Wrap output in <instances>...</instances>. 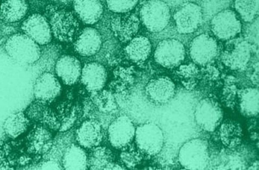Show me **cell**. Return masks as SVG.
<instances>
[{"label":"cell","instance_id":"obj_1","mask_svg":"<svg viewBox=\"0 0 259 170\" xmlns=\"http://www.w3.org/2000/svg\"><path fill=\"white\" fill-rule=\"evenodd\" d=\"M5 49L11 59L24 65L35 63L41 55L40 45L23 33L11 35L5 42Z\"/></svg>","mask_w":259,"mask_h":170},{"label":"cell","instance_id":"obj_2","mask_svg":"<svg viewBox=\"0 0 259 170\" xmlns=\"http://www.w3.org/2000/svg\"><path fill=\"white\" fill-rule=\"evenodd\" d=\"M139 16L147 29L156 33L166 27L171 14L169 7L162 0H148L141 6Z\"/></svg>","mask_w":259,"mask_h":170},{"label":"cell","instance_id":"obj_3","mask_svg":"<svg viewBox=\"0 0 259 170\" xmlns=\"http://www.w3.org/2000/svg\"><path fill=\"white\" fill-rule=\"evenodd\" d=\"M208 146L206 141L201 138L191 139L180 148L178 159L186 169H204L208 164Z\"/></svg>","mask_w":259,"mask_h":170},{"label":"cell","instance_id":"obj_4","mask_svg":"<svg viewBox=\"0 0 259 170\" xmlns=\"http://www.w3.org/2000/svg\"><path fill=\"white\" fill-rule=\"evenodd\" d=\"M135 144L143 153L154 156L161 150L164 136L161 128L153 123H145L136 128Z\"/></svg>","mask_w":259,"mask_h":170},{"label":"cell","instance_id":"obj_5","mask_svg":"<svg viewBox=\"0 0 259 170\" xmlns=\"http://www.w3.org/2000/svg\"><path fill=\"white\" fill-rule=\"evenodd\" d=\"M48 19L53 36L61 42H70L78 32L79 23L70 12L64 10H55L49 13Z\"/></svg>","mask_w":259,"mask_h":170},{"label":"cell","instance_id":"obj_6","mask_svg":"<svg viewBox=\"0 0 259 170\" xmlns=\"http://www.w3.org/2000/svg\"><path fill=\"white\" fill-rule=\"evenodd\" d=\"M211 30L220 40H230L240 33L242 24L236 13L229 9H224L211 18Z\"/></svg>","mask_w":259,"mask_h":170},{"label":"cell","instance_id":"obj_7","mask_svg":"<svg viewBox=\"0 0 259 170\" xmlns=\"http://www.w3.org/2000/svg\"><path fill=\"white\" fill-rule=\"evenodd\" d=\"M194 116L195 121L200 128L205 131L212 132L220 125L223 112L217 101L206 97L197 103Z\"/></svg>","mask_w":259,"mask_h":170},{"label":"cell","instance_id":"obj_8","mask_svg":"<svg viewBox=\"0 0 259 170\" xmlns=\"http://www.w3.org/2000/svg\"><path fill=\"white\" fill-rule=\"evenodd\" d=\"M185 49L183 44L175 38L161 40L154 53L155 62L163 67L174 68L180 65L185 59Z\"/></svg>","mask_w":259,"mask_h":170},{"label":"cell","instance_id":"obj_9","mask_svg":"<svg viewBox=\"0 0 259 170\" xmlns=\"http://www.w3.org/2000/svg\"><path fill=\"white\" fill-rule=\"evenodd\" d=\"M203 18L200 6L194 2L182 5L174 15L176 30L183 34L195 31L201 24Z\"/></svg>","mask_w":259,"mask_h":170},{"label":"cell","instance_id":"obj_10","mask_svg":"<svg viewBox=\"0 0 259 170\" xmlns=\"http://www.w3.org/2000/svg\"><path fill=\"white\" fill-rule=\"evenodd\" d=\"M218 46L215 38L207 33L196 36L191 42L190 56L195 64L205 66L217 56Z\"/></svg>","mask_w":259,"mask_h":170},{"label":"cell","instance_id":"obj_11","mask_svg":"<svg viewBox=\"0 0 259 170\" xmlns=\"http://www.w3.org/2000/svg\"><path fill=\"white\" fill-rule=\"evenodd\" d=\"M135 132L136 127L132 120L125 115H121L109 126V142L112 147L121 149L132 143Z\"/></svg>","mask_w":259,"mask_h":170},{"label":"cell","instance_id":"obj_12","mask_svg":"<svg viewBox=\"0 0 259 170\" xmlns=\"http://www.w3.org/2000/svg\"><path fill=\"white\" fill-rule=\"evenodd\" d=\"M22 33L37 43L44 45L50 43L53 35L47 18L38 13H34L27 17L22 23Z\"/></svg>","mask_w":259,"mask_h":170},{"label":"cell","instance_id":"obj_13","mask_svg":"<svg viewBox=\"0 0 259 170\" xmlns=\"http://www.w3.org/2000/svg\"><path fill=\"white\" fill-rule=\"evenodd\" d=\"M61 85L56 75L49 72L40 74L33 86L35 99L46 104L51 103L60 94Z\"/></svg>","mask_w":259,"mask_h":170},{"label":"cell","instance_id":"obj_14","mask_svg":"<svg viewBox=\"0 0 259 170\" xmlns=\"http://www.w3.org/2000/svg\"><path fill=\"white\" fill-rule=\"evenodd\" d=\"M147 99L157 105L167 103L175 96L176 86L170 78L161 76L150 80L145 88Z\"/></svg>","mask_w":259,"mask_h":170},{"label":"cell","instance_id":"obj_15","mask_svg":"<svg viewBox=\"0 0 259 170\" xmlns=\"http://www.w3.org/2000/svg\"><path fill=\"white\" fill-rule=\"evenodd\" d=\"M127 13L116 14L117 15L113 17L110 22L113 34L123 42H127L135 37L140 26V19Z\"/></svg>","mask_w":259,"mask_h":170},{"label":"cell","instance_id":"obj_16","mask_svg":"<svg viewBox=\"0 0 259 170\" xmlns=\"http://www.w3.org/2000/svg\"><path fill=\"white\" fill-rule=\"evenodd\" d=\"M107 79L106 70L99 63L90 62L82 68L80 79L85 88L92 93L102 90Z\"/></svg>","mask_w":259,"mask_h":170},{"label":"cell","instance_id":"obj_17","mask_svg":"<svg viewBox=\"0 0 259 170\" xmlns=\"http://www.w3.org/2000/svg\"><path fill=\"white\" fill-rule=\"evenodd\" d=\"M75 137L79 145L91 149L100 145L103 140L102 126L96 120H87L77 129Z\"/></svg>","mask_w":259,"mask_h":170},{"label":"cell","instance_id":"obj_18","mask_svg":"<svg viewBox=\"0 0 259 170\" xmlns=\"http://www.w3.org/2000/svg\"><path fill=\"white\" fill-rule=\"evenodd\" d=\"M82 67L79 60L69 54L61 56L56 61L55 71L56 76L66 85L75 84L81 76Z\"/></svg>","mask_w":259,"mask_h":170},{"label":"cell","instance_id":"obj_19","mask_svg":"<svg viewBox=\"0 0 259 170\" xmlns=\"http://www.w3.org/2000/svg\"><path fill=\"white\" fill-rule=\"evenodd\" d=\"M251 56V46L246 40L236 43L231 49L222 53L221 59L224 64L234 70L246 67Z\"/></svg>","mask_w":259,"mask_h":170},{"label":"cell","instance_id":"obj_20","mask_svg":"<svg viewBox=\"0 0 259 170\" xmlns=\"http://www.w3.org/2000/svg\"><path fill=\"white\" fill-rule=\"evenodd\" d=\"M102 42L100 32L94 28L88 27L84 28L76 38L74 49L81 56H92L99 51Z\"/></svg>","mask_w":259,"mask_h":170},{"label":"cell","instance_id":"obj_21","mask_svg":"<svg viewBox=\"0 0 259 170\" xmlns=\"http://www.w3.org/2000/svg\"><path fill=\"white\" fill-rule=\"evenodd\" d=\"M73 7L76 16L88 25L98 22L103 13L100 0H73Z\"/></svg>","mask_w":259,"mask_h":170},{"label":"cell","instance_id":"obj_22","mask_svg":"<svg viewBox=\"0 0 259 170\" xmlns=\"http://www.w3.org/2000/svg\"><path fill=\"white\" fill-rule=\"evenodd\" d=\"M28 149L38 154L48 153L53 147L54 140L50 130L43 126H36L27 136Z\"/></svg>","mask_w":259,"mask_h":170},{"label":"cell","instance_id":"obj_23","mask_svg":"<svg viewBox=\"0 0 259 170\" xmlns=\"http://www.w3.org/2000/svg\"><path fill=\"white\" fill-rule=\"evenodd\" d=\"M127 43L124 52L130 61L135 63H141L149 56L152 45L147 37L142 35L135 36Z\"/></svg>","mask_w":259,"mask_h":170},{"label":"cell","instance_id":"obj_24","mask_svg":"<svg viewBox=\"0 0 259 170\" xmlns=\"http://www.w3.org/2000/svg\"><path fill=\"white\" fill-rule=\"evenodd\" d=\"M28 10L26 0H1L0 18L7 23L18 22L25 17Z\"/></svg>","mask_w":259,"mask_h":170},{"label":"cell","instance_id":"obj_25","mask_svg":"<svg viewBox=\"0 0 259 170\" xmlns=\"http://www.w3.org/2000/svg\"><path fill=\"white\" fill-rule=\"evenodd\" d=\"M61 165L65 169H88V155L84 148L74 144L69 145L63 154Z\"/></svg>","mask_w":259,"mask_h":170},{"label":"cell","instance_id":"obj_26","mask_svg":"<svg viewBox=\"0 0 259 170\" xmlns=\"http://www.w3.org/2000/svg\"><path fill=\"white\" fill-rule=\"evenodd\" d=\"M30 123L25 112L18 111L10 114L6 118L3 129L7 136L16 139L27 131Z\"/></svg>","mask_w":259,"mask_h":170},{"label":"cell","instance_id":"obj_27","mask_svg":"<svg viewBox=\"0 0 259 170\" xmlns=\"http://www.w3.org/2000/svg\"><path fill=\"white\" fill-rule=\"evenodd\" d=\"M219 136L224 146L228 148L235 147L241 143L242 137V128L236 121H225L220 126Z\"/></svg>","mask_w":259,"mask_h":170},{"label":"cell","instance_id":"obj_28","mask_svg":"<svg viewBox=\"0 0 259 170\" xmlns=\"http://www.w3.org/2000/svg\"><path fill=\"white\" fill-rule=\"evenodd\" d=\"M239 104L241 112L245 116H256L259 110V92L256 88H247L239 93Z\"/></svg>","mask_w":259,"mask_h":170},{"label":"cell","instance_id":"obj_29","mask_svg":"<svg viewBox=\"0 0 259 170\" xmlns=\"http://www.w3.org/2000/svg\"><path fill=\"white\" fill-rule=\"evenodd\" d=\"M112 162V152L105 146L94 147L88 155V168L91 169H106Z\"/></svg>","mask_w":259,"mask_h":170},{"label":"cell","instance_id":"obj_30","mask_svg":"<svg viewBox=\"0 0 259 170\" xmlns=\"http://www.w3.org/2000/svg\"><path fill=\"white\" fill-rule=\"evenodd\" d=\"M234 6L240 18L245 22H251L258 17L259 0H235Z\"/></svg>","mask_w":259,"mask_h":170},{"label":"cell","instance_id":"obj_31","mask_svg":"<svg viewBox=\"0 0 259 170\" xmlns=\"http://www.w3.org/2000/svg\"><path fill=\"white\" fill-rule=\"evenodd\" d=\"M93 94V101L101 111L109 113L117 109L115 99L110 91L101 90Z\"/></svg>","mask_w":259,"mask_h":170},{"label":"cell","instance_id":"obj_32","mask_svg":"<svg viewBox=\"0 0 259 170\" xmlns=\"http://www.w3.org/2000/svg\"><path fill=\"white\" fill-rule=\"evenodd\" d=\"M198 73V68L195 63L181 65L178 72L182 83L188 89H191L196 85Z\"/></svg>","mask_w":259,"mask_h":170},{"label":"cell","instance_id":"obj_33","mask_svg":"<svg viewBox=\"0 0 259 170\" xmlns=\"http://www.w3.org/2000/svg\"><path fill=\"white\" fill-rule=\"evenodd\" d=\"M120 154V158L125 168H133L137 165L142 159L143 154L138 147L132 143L123 148Z\"/></svg>","mask_w":259,"mask_h":170},{"label":"cell","instance_id":"obj_34","mask_svg":"<svg viewBox=\"0 0 259 170\" xmlns=\"http://www.w3.org/2000/svg\"><path fill=\"white\" fill-rule=\"evenodd\" d=\"M231 0H203L202 5L200 6L203 17H210V18L220 11L227 9Z\"/></svg>","mask_w":259,"mask_h":170},{"label":"cell","instance_id":"obj_35","mask_svg":"<svg viewBox=\"0 0 259 170\" xmlns=\"http://www.w3.org/2000/svg\"><path fill=\"white\" fill-rule=\"evenodd\" d=\"M108 8L115 14L129 13L137 5L138 0H106Z\"/></svg>","mask_w":259,"mask_h":170},{"label":"cell","instance_id":"obj_36","mask_svg":"<svg viewBox=\"0 0 259 170\" xmlns=\"http://www.w3.org/2000/svg\"><path fill=\"white\" fill-rule=\"evenodd\" d=\"M46 104L35 100L27 107L25 114L30 121L37 122L42 120L46 108Z\"/></svg>","mask_w":259,"mask_h":170},{"label":"cell","instance_id":"obj_37","mask_svg":"<svg viewBox=\"0 0 259 170\" xmlns=\"http://www.w3.org/2000/svg\"><path fill=\"white\" fill-rule=\"evenodd\" d=\"M42 169H62L61 164L54 159H48L43 162L40 167Z\"/></svg>","mask_w":259,"mask_h":170},{"label":"cell","instance_id":"obj_38","mask_svg":"<svg viewBox=\"0 0 259 170\" xmlns=\"http://www.w3.org/2000/svg\"><path fill=\"white\" fill-rule=\"evenodd\" d=\"M166 3L168 6L172 7H179L182 5L190 2H194V0H162Z\"/></svg>","mask_w":259,"mask_h":170}]
</instances>
